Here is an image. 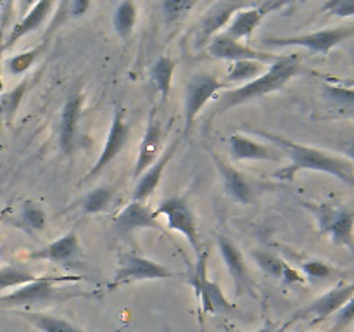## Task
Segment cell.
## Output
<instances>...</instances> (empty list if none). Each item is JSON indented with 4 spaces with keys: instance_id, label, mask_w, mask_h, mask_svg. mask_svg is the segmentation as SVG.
<instances>
[{
    "instance_id": "6da1fadb",
    "label": "cell",
    "mask_w": 354,
    "mask_h": 332,
    "mask_svg": "<svg viewBox=\"0 0 354 332\" xmlns=\"http://www.w3.org/2000/svg\"><path fill=\"white\" fill-rule=\"evenodd\" d=\"M248 131H252L259 138H265L266 142H270V145H275L279 151H282L286 159L290 161L289 166H283L275 173V178L282 180V182H294L297 173L308 169V172H320L335 176L354 189V163L346 156L330 154V152L322 151L318 147L297 144L289 138L265 130H258V128H248Z\"/></svg>"
},
{
    "instance_id": "7a4b0ae2",
    "label": "cell",
    "mask_w": 354,
    "mask_h": 332,
    "mask_svg": "<svg viewBox=\"0 0 354 332\" xmlns=\"http://www.w3.org/2000/svg\"><path fill=\"white\" fill-rule=\"evenodd\" d=\"M301 73V64L299 59L296 57V54L292 55H283L279 57V61L273 62L272 66H268L265 73H263L259 78L252 80V82L244 83V85L237 86V89H228L227 92L220 93L218 95L216 104L211 109L209 121L214 120L216 116H221L227 111L234 109V107L242 106V104L252 102L256 99H261V97L268 95V93L277 92V90L283 89L294 76H297Z\"/></svg>"
},
{
    "instance_id": "3957f363",
    "label": "cell",
    "mask_w": 354,
    "mask_h": 332,
    "mask_svg": "<svg viewBox=\"0 0 354 332\" xmlns=\"http://www.w3.org/2000/svg\"><path fill=\"white\" fill-rule=\"evenodd\" d=\"M85 277L64 275V277H48L41 275L35 279L33 282H28L24 286L17 287L12 293H7L0 296V306L9 308V310H30L35 306H47V304L59 303V301L71 299V297L83 296V293H69L59 284L64 282H80Z\"/></svg>"
},
{
    "instance_id": "277c9868",
    "label": "cell",
    "mask_w": 354,
    "mask_h": 332,
    "mask_svg": "<svg viewBox=\"0 0 354 332\" xmlns=\"http://www.w3.org/2000/svg\"><path fill=\"white\" fill-rule=\"evenodd\" d=\"M207 256H209V251L204 249L203 255L197 258L194 272L189 277L190 287L199 301V317L203 318L207 313L235 317L239 313L237 306L227 299L220 284L207 279Z\"/></svg>"
},
{
    "instance_id": "5b68a950",
    "label": "cell",
    "mask_w": 354,
    "mask_h": 332,
    "mask_svg": "<svg viewBox=\"0 0 354 332\" xmlns=\"http://www.w3.org/2000/svg\"><path fill=\"white\" fill-rule=\"evenodd\" d=\"M304 208L313 214L320 235H328L335 246L354 251V211L335 204L304 203Z\"/></svg>"
},
{
    "instance_id": "8992f818",
    "label": "cell",
    "mask_w": 354,
    "mask_h": 332,
    "mask_svg": "<svg viewBox=\"0 0 354 332\" xmlns=\"http://www.w3.org/2000/svg\"><path fill=\"white\" fill-rule=\"evenodd\" d=\"M354 37V24L348 26L327 28L306 35L292 37H265L261 38L263 47H303L315 54H328L334 47Z\"/></svg>"
},
{
    "instance_id": "52a82bcc",
    "label": "cell",
    "mask_w": 354,
    "mask_h": 332,
    "mask_svg": "<svg viewBox=\"0 0 354 332\" xmlns=\"http://www.w3.org/2000/svg\"><path fill=\"white\" fill-rule=\"evenodd\" d=\"M154 213L156 216H165L168 227L171 228V230L180 232V234L187 239V242H189L190 248L194 249L197 258L203 255L204 248L203 241H201L196 214H194L192 206H190L189 201H187L185 197H166L165 201L159 203V206L156 208Z\"/></svg>"
},
{
    "instance_id": "ba28073f",
    "label": "cell",
    "mask_w": 354,
    "mask_h": 332,
    "mask_svg": "<svg viewBox=\"0 0 354 332\" xmlns=\"http://www.w3.org/2000/svg\"><path fill=\"white\" fill-rule=\"evenodd\" d=\"M230 89L227 82H221L211 73H196L190 76L185 86V99H183V116H185V128H183V138L192 130L194 121L197 120L201 111L207 102L223 90Z\"/></svg>"
},
{
    "instance_id": "9c48e42d",
    "label": "cell",
    "mask_w": 354,
    "mask_h": 332,
    "mask_svg": "<svg viewBox=\"0 0 354 332\" xmlns=\"http://www.w3.org/2000/svg\"><path fill=\"white\" fill-rule=\"evenodd\" d=\"M118 263L120 265L114 273V282L111 287L140 282V280H168L185 275V273L173 272L166 265H161V263L137 255V252H121Z\"/></svg>"
},
{
    "instance_id": "30bf717a",
    "label": "cell",
    "mask_w": 354,
    "mask_h": 332,
    "mask_svg": "<svg viewBox=\"0 0 354 332\" xmlns=\"http://www.w3.org/2000/svg\"><path fill=\"white\" fill-rule=\"evenodd\" d=\"M354 296V282L349 284H341V286L334 287L328 293H325L324 296L317 297L315 301H311L310 304H306L304 308L297 310L296 313L290 317V320L287 322V325L294 324V322L299 320H311V324H320V322L327 320V318L334 317L346 303Z\"/></svg>"
},
{
    "instance_id": "8fae6325",
    "label": "cell",
    "mask_w": 354,
    "mask_h": 332,
    "mask_svg": "<svg viewBox=\"0 0 354 332\" xmlns=\"http://www.w3.org/2000/svg\"><path fill=\"white\" fill-rule=\"evenodd\" d=\"M128 138H130V127H128L127 120H124V109L123 107H116L113 121H111V128L109 131H107L106 142H104L102 151H100L95 165H93L92 168H90V172L83 176L82 182L86 183L92 178H95L97 175H100V173H102L104 169L121 154L124 145L128 144Z\"/></svg>"
},
{
    "instance_id": "7c38bea8",
    "label": "cell",
    "mask_w": 354,
    "mask_h": 332,
    "mask_svg": "<svg viewBox=\"0 0 354 332\" xmlns=\"http://www.w3.org/2000/svg\"><path fill=\"white\" fill-rule=\"evenodd\" d=\"M206 52L213 59H220V61H230V62L258 61L266 66L268 64L272 66L273 62L279 61V55L272 54V52L258 50V48L249 47V45L242 44V42L227 37L225 33L216 35V37L207 44Z\"/></svg>"
},
{
    "instance_id": "4fadbf2b",
    "label": "cell",
    "mask_w": 354,
    "mask_h": 332,
    "mask_svg": "<svg viewBox=\"0 0 354 332\" xmlns=\"http://www.w3.org/2000/svg\"><path fill=\"white\" fill-rule=\"evenodd\" d=\"M248 2H214L211 3L209 9L204 12L203 19L197 24V35H196V47L203 48L207 47L211 40L220 35L223 28L230 24L235 14L248 7Z\"/></svg>"
},
{
    "instance_id": "5bb4252c",
    "label": "cell",
    "mask_w": 354,
    "mask_h": 332,
    "mask_svg": "<svg viewBox=\"0 0 354 332\" xmlns=\"http://www.w3.org/2000/svg\"><path fill=\"white\" fill-rule=\"evenodd\" d=\"M283 7H287V2H273V0H268V2L263 3H249L248 7H244V9L235 14L234 19L230 21V24L225 30V35L239 42L251 40L252 33L261 24V21L270 12L280 10Z\"/></svg>"
},
{
    "instance_id": "9a60e30c",
    "label": "cell",
    "mask_w": 354,
    "mask_h": 332,
    "mask_svg": "<svg viewBox=\"0 0 354 332\" xmlns=\"http://www.w3.org/2000/svg\"><path fill=\"white\" fill-rule=\"evenodd\" d=\"M216 242L221 258H223L225 261V266H227L228 273H230L232 280H234L235 294H237V296L249 294V296L256 297L254 280H252L251 273H249L248 266H245L244 256H242L241 249L223 234L218 235Z\"/></svg>"
},
{
    "instance_id": "2e32d148",
    "label": "cell",
    "mask_w": 354,
    "mask_h": 332,
    "mask_svg": "<svg viewBox=\"0 0 354 332\" xmlns=\"http://www.w3.org/2000/svg\"><path fill=\"white\" fill-rule=\"evenodd\" d=\"M162 140H165V130H162V121L158 118V111H152L149 116L147 128L138 145V158L135 163L133 178L137 180L147 168H151L162 152Z\"/></svg>"
},
{
    "instance_id": "e0dca14e",
    "label": "cell",
    "mask_w": 354,
    "mask_h": 332,
    "mask_svg": "<svg viewBox=\"0 0 354 332\" xmlns=\"http://www.w3.org/2000/svg\"><path fill=\"white\" fill-rule=\"evenodd\" d=\"M228 152L234 161H286V156L275 145L252 140L251 137L242 133H235L228 138Z\"/></svg>"
},
{
    "instance_id": "ac0fdd59",
    "label": "cell",
    "mask_w": 354,
    "mask_h": 332,
    "mask_svg": "<svg viewBox=\"0 0 354 332\" xmlns=\"http://www.w3.org/2000/svg\"><path fill=\"white\" fill-rule=\"evenodd\" d=\"M82 255L83 248L78 235H76L75 230H69L68 234L59 237L57 241L31 251L30 255H26V259L28 261H47L54 263V265H66V263L78 259Z\"/></svg>"
},
{
    "instance_id": "d6986e66",
    "label": "cell",
    "mask_w": 354,
    "mask_h": 332,
    "mask_svg": "<svg viewBox=\"0 0 354 332\" xmlns=\"http://www.w3.org/2000/svg\"><path fill=\"white\" fill-rule=\"evenodd\" d=\"M83 111V93L80 90L73 92L62 106L59 120V145L66 156H73L78 140V127Z\"/></svg>"
},
{
    "instance_id": "ffe728a7",
    "label": "cell",
    "mask_w": 354,
    "mask_h": 332,
    "mask_svg": "<svg viewBox=\"0 0 354 332\" xmlns=\"http://www.w3.org/2000/svg\"><path fill=\"white\" fill-rule=\"evenodd\" d=\"M211 158H213L214 166H216L218 173H220L221 180H223L225 192L228 194V197H232V199H235L241 204H254L256 189L251 178L242 172H239L237 168H234L230 163L223 161L214 152H211Z\"/></svg>"
},
{
    "instance_id": "44dd1931",
    "label": "cell",
    "mask_w": 354,
    "mask_h": 332,
    "mask_svg": "<svg viewBox=\"0 0 354 332\" xmlns=\"http://www.w3.org/2000/svg\"><path fill=\"white\" fill-rule=\"evenodd\" d=\"M144 228L162 230V225L158 221L154 210H149L145 203H138V201H130L113 221V230L118 235L133 234Z\"/></svg>"
},
{
    "instance_id": "7402d4cb",
    "label": "cell",
    "mask_w": 354,
    "mask_h": 332,
    "mask_svg": "<svg viewBox=\"0 0 354 332\" xmlns=\"http://www.w3.org/2000/svg\"><path fill=\"white\" fill-rule=\"evenodd\" d=\"M183 140V135L176 137L165 151L161 152V156L158 158V161L151 166V168L145 169L140 176L137 178V185H135L133 197L131 201H138V203H145V199L152 196L156 192V189L159 187V182L162 180V173H165L166 166L171 163L173 156L176 154V151L180 149V144Z\"/></svg>"
},
{
    "instance_id": "603a6c76",
    "label": "cell",
    "mask_w": 354,
    "mask_h": 332,
    "mask_svg": "<svg viewBox=\"0 0 354 332\" xmlns=\"http://www.w3.org/2000/svg\"><path fill=\"white\" fill-rule=\"evenodd\" d=\"M55 9V3L50 0H44V2H37L31 6V9L28 10L26 16L21 17L12 28H10L9 35L2 40V50H9L12 48L21 38H24L26 35L33 33L38 28H41L45 24V21L48 19L52 12Z\"/></svg>"
},
{
    "instance_id": "cb8c5ba5",
    "label": "cell",
    "mask_w": 354,
    "mask_h": 332,
    "mask_svg": "<svg viewBox=\"0 0 354 332\" xmlns=\"http://www.w3.org/2000/svg\"><path fill=\"white\" fill-rule=\"evenodd\" d=\"M7 223L26 232L28 235H33L45 230V227H47V213H45L44 206L38 204L37 201H24L19 208V213L16 216L9 218Z\"/></svg>"
},
{
    "instance_id": "d4e9b609",
    "label": "cell",
    "mask_w": 354,
    "mask_h": 332,
    "mask_svg": "<svg viewBox=\"0 0 354 332\" xmlns=\"http://www.w3.org/2000/svg\"><path fill=\"white\" fill-rule=\"evenodd\" d=\"M10 313L21 317L23 320L30 322L33 327H37L40 332H86L82 327L75 325L73 322L66 318L55 317V315L44 313L37 310H10Z\"/></svg>"
},
{
    "instance_id": "484cf974",
    "label": "cell",
    "mask_w": 354,
    "mask_h": 332,
    "mask_svg": "<svg viewBox=\"0 0 354 332\" xmlns=\"http://www.w3.org/2000/svg\"><path fill=\"white\" fill-rule=\"evenodd\" d=\"M176 61L168 57V55H159L154 61V64L149 69V78H151L152 85L156 86L162 99H168L169 92H171V82L173 75H175Z\"/></svg>"
},
{
    "instance_id": "4316f807",
    "label": "cell",
    "mask_w": 354,
    "mask_h": 332,
    "mask_svg": "<svg viewBox=\"0 0 354 332\" xmlns=\"http://www.w3.org/2000/svg\"><path fill=\"white\" fill-rule=\"evenodd\" d=\"M138 21V7L133 2H121L118 3L113 12V28L116 35L123 40L133 35L135 26Z\"/></svg>"
},
{
    "instance_id": "83f0119b",
    "label": "cell",
    "mask_w": 354,
    "mask_h": 332,
    "mask_svg": "<svg viewBox=\"0 0 354 332\" xmlns=\"http://www.w3.org/2000/svg\"><path fill=\"white\" fill-rule=\"evenodd\" d=\"M40 275H35L31 268L24 263H14L0 268V290L17 289L28 282H33Z\"/></svg>"
},
{
    "instance_id": "f1b7e54d",
    "label": "cell",
    "mask_w": 354,
    "mask_h": 332,
    "mask_svg": "<svg viewBox=\"0 0 354 332\" xmlns=\"http://www.w3.org/2000/svg\"><path fill=\"white\" fill-rule=\"evenodd\" d=\"M114 190L111 185H100L86 194L82 201V211L85 214H99L106 213L113 204Z\"/></svg>"
},
{
    "instance_id": "f546056e",
    "label": "cell",
    "mask_w": 354,
    "mask_h": 332,
    "mask_svg": "<svg viewBox=\"0 0 354 332\" xmlns=\"http://www.w3.org/2000/svg\"><path fill=\"white\" fill-rule=\"evenodd\" d=\"M324 97L339 111V113L354 116V89L341 85H324Z\"/></svg>"
},
{
    "instance_id": "4dcf8cb0",
    "label": "cell",
    "mask_w": 354,
    "mask_h": 332,
    "mask_svg": "<svg viewBox=\"0 0 354 332\" xmlns=\"http://www.w3.org/2000/svg\"><path fill=\"white\" fill-rule=\"evenodd\" d=\"M266 69H268L266 68V64H263V62H258V61L232 62L225 82H227L228 85H232V83H241V82L249 83L252 82V80L259 78Z\"/></svg>"
},
{
    "instance_id": "1f68e13d",
    "label": "cell",
    "mask_w": 354,
    "mask_h": 332,
    "mask_svg": "<svg viewBox=\"0 0 354 332\" xmlns=\"http://www.w3.org/2000/svg\"><path fill=\"white\" fill-rule=\"evenodd\" d=\"M45 47H47V44L40 42L37 47L30 48V50H24L21 52V54H16L12 55V57L6 59V62H3V64H6V69L14 76L24 75V73L37 62V59L44 54Z\"/></svg>"
},
{
    "instance_id": "d6a6232c",
    "label": "cell",
    "mask_w": 354,
    "mask_h": 332,
    "mask_svg": "<svg viewBox=\"0 0 354 332\" xmlns=\"http://www.w3.org/2000/svg\"><path fill=\"white\" fill-rule=\"evenodd\" d=\"M252 259L256 261V265L266 273V275L273 277V279H282L286 270L289 268L286 261L282 258H279L277 255L270 251H261V249H256V251L251 252Z\"/></svg>"
},
{
    "instance_id": "836d02e7",
    "label": "cell",
    "mask_w": 354,
    "mask_h": 332,
    "mask_svg": "<svg viewBox=\"0 0 354 332\" xmlns=\"http://www.w3.org/2000/svg\"><path fill=\"white\" fill-rule=\"evenodd\" d=\"M197 6V2H190V0H165L161 3L162 10V21L166 24H173L178 19H182L189 10H192Z\"/></svg>"
},
{
    "instance_id": "e575fe53",
    "label": "cell",
    "mask_w": 354,
    "mask_h": 332,
    "mask_svg": "<svg viewBox=\"0 0 354 332\" xmlns=\"http://www.w3.org/2000/svg\"><path fill=\"white\" fill-rule=\"evenodd\" d=\"M69 19H73L71 12H69V2L55 3L54 14H52V21L48 23V26L45 28V35L44 38H41V42H44V44H48L50 37H54L55 31H57L61 26H64Z\"/></svg>"
},
{
    "instance_id": "d590c367",
    "label": "cell",
    "mask_w": 354,
    "mask_h": 332,
    "mask_svg": "<svg viewBox=\"0 0 354 332\" xmlns=\"http://www.w3.org/2000/svg\"><path fill=\"white\" fill-rule=\"evenodd\" d=\"M301 270H303L308 279L313 280L328 279V277H332L335 273V270L325 261H322V259H308V261H303L301 263Z\"/></svg>"
},
{
    "instance_id": "8d00e7d4",
    "label": "cell",
    "mask_w": 354,
    "mask_h": 332,
    "mask_svg": "<svg viewBox=\"0 0 354 332\" xmlns=\"http://www.w3.org/2000/svg\"><path fill=\"white\" fill-rule=\"evenodd\" d=\"M354 322V296L332 317L330 332H344Z\"/></svg>"
},
{
    "instance_id": "74e56055",
    "label": "cell",
    "mask_w": 354,
    "mask_h": 332,
    "mask_svg": "<svg viewBox=\"0 0 354 332\" xmlns=\"http://www.w3.org/2000/svg\"><path fill=\"white\" fill-rule=\"evenodd\" d=\"M322 12L337 17H351L354 16V0H328L322 6Z\"/></svg>"
},
{
    "instance_id": "f35d334b",
    "label": "cell",
    "mask_w": 354,
    "mask_h": 332,
    "mask_svg": "<svg viewBox=\"0 0 354 332\" xmlns=\"http://www.w3.org/2000/svg\"><path fill=\"white\" fill-rule=\"evenodd\" d=\"M88 9H90L88 0H73V2H69V12H71L73 19H75V17L83 16Z\"/></svg>"
},
{
    "instance_id": "ab89813d",
    "label": "cell",
    "mask_w": 354,
    "mask_h": 332,
    "mask_svg": "<svg viewBox=\"0 0 354 332\" xmlns=\"http://www.w3.org/2000/svg\"><path fill=\"white\" fill-rule=\"evenodd\" d=\"M341 151L344 152V156L348 159H351L354 163V138H349V140H346L344 144L341 145Z\"/></svg>"
},
{
    "instance_id": "60d3db41",
    "label": "cell",
    "mask_w": 354,
    "mask_h": 332,
    "mask_svg": "<svg viewBox=\"0 0 354 332\" xmlns=\"http://www.w3.org/2000/svg\"><path fill=\"white\" fill-rule=\"evenodd\" d=\"M287 327H289L287 324H283L282 327H277V325L272 324V322H266L261 329H258V331H252V332H283Z\"/></svg>"
},
{
    "instance_id": "b9f144b4",
    "label": "cell",
    "mask_w": 354,
    "mask_h": 332,
    "mask_svg": "<svg viewBox=\"0 0 354 332\" xmlns=\"http://www.w3.org/2000/svg\"><path fill=\"white\" fill-rule=\"evenodd\" d=\"M2 33H3V23L0 21V97H2V93H3V82H2V54H3L2 40H3V37H2Z\"/></svg>"
},
{
    "instance_id": "7bdbcfd3",
    "label": "cell",
    "mask_w": 354,
    "mask_h": 332,
    "mask_svg": "<svg viewBox=\"0 0 354 332\" xmlns=\"http://www.w3.org/2000/svg\"><path fill=\"white\" fill-rule=\"evenodd\" d=\"M0 248H2V242H0Z\"/></svg>"
},
{
    "instance_id": "ee69618b",
    "label": "cell",
    "mask_w": 354,
    "mask_h": 332,
    "mask_svg": "<svg viewBox=\"0 0 354 332\" xmlns=\"http://www.w3.org/2000/svg\"><path fill=\"white\" fill-rule=\"evenodd\" d=\"M230 332H239V331H230Z\"/></svg>"
},
{
    "instance_id": "f6af8a7d",
    "label": "cell",
    "mask_w": 354,
    "mask_h": 332,
    "mask_svg": "<svg viewBox=\"0 0 354 332\" xmlns=\"http://www.w3.org/2000/svg\"><path fill=\"white\" fill-rule=\"evenodd\" d=\"M165 332H168V329H166V331H165Z\"/></svg>"
}]
</instances>
